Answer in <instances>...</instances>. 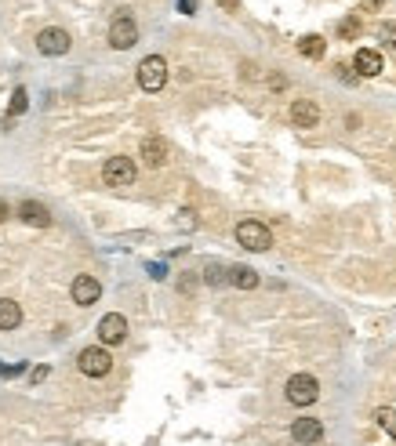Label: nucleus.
Returning a JSON list of instances; mask_svg holds the SVG:
<instances>
[{"mask_svg":"<svg viewBox=\"0 0 396 446\" xmlns=\"http://www.w3.org/2000/svg\"><path fill=\"white\" fill-rule=\"evenodd\" d=\"M37 51L40 55H66L69 51V33L66 29H44V33L37 37Z\"/></svg>","mask_w":396,"mask_h":446,"instance_id":"8","label":"nucleus"},{"mask_svg":"<svg viewBox=\"0 0 396 446\" xmlns=\"http://www.w3.org/2000/svg\"><path fill=\"white\" fill-rule=\"evenodd\" d=\"M229 283L240 286V291H255V286H258V273H255V268H247V265H233L229 268Z\"/></svg>","mask_w":396,"mask_h":446,"instance_id":"15","label":"nucleus"},{"mask_svg":"<svg viewBox=\"0 0 396 446\" xmlns=\"http://www.w3.org/2000/svg\"><path fill=\"white\" fill-rule=\"evenodd\" d=\"M47 377V366H37V370L33 374H29V381H33V385H40V381Z\"/></svg>","mask_w":396,"mask_h":446,"instance_id":"24","label":"nucleus"},{"mask_svg":"<svg viewBox=\"0 0 396 446\" xmlns=\"http://www.w3.org/2000/svg\"><path fill=\"white\" fill-rule=\"evenodd\" d=\"M360 8L363 11H378V8H382V0H360Z\"/></svg>","mask_w":396,"mask_h":446,"instance_id":"25","label":"nucleus"},{"mask_svg":"<svg viewBox=\"0 0 396 446\" xmlns=\"http://www.w3.org/2000/svg\"><path fill=\"white\" fill-rule=\"evenodd\" d=\"M76 366H81L88 377H106L113 370V356H109L106 348H84V352L76 356Z\"/></svg>","mask_w":396,"mask_h":446,"instance_id":"6","label":"nucleus"},{"mask_svg":"<svg viewBox=\"0 0 396 446\" xmlns=\"http://www.w3.org/2000/svg\"><path fill=\"white\" fill-rule=\"evenodd\" d=\"M124 338H128V320H124L120 312H109L99 320V341L102 345H120Z\"/></svg>","mask_w":396,"mask_h":446,"instance_id":"7","label":"nucleus"},{"mask_svg":"<svg viewBox=\"0 0 396 446\" xmlns=\"http://www.w3.org/2000/svg\"><path fill=\"white\" fill-rule=\"evenodd\" d=\"M298 51H302L306 58H324V37H316V33L302 37L298 40Z\"/></svg>","mask_w":396,"mask_h":446,"instance_id":"17","label":"nucleus"},{"mask_svg":"<svg viewBox=\"0 0 396 446\" xmlns=\"http://www.w3.org/2000/svg\"><path fill=\"white\" fill-rule=\"evenodd\" d=\"M335 69H338V76H342L345 84H356V76H360V73H353L349 66H335Z\"/></svg>","mask_w":396,"mask_h":446,"instance_id":"23","label":"nucleus"},{"mask_svg":"<svg viewBox=\"0 0 396 446\" xmlns=\"http://www.w3.org/2000/svg\"><path fill=\"white\" fill-rule=\"evenodd\" d=\"M4 218H8V203H4V200H0V221H4Z\"/></svg>","mask_w":396,"mask_h":446,"instance_id":"28","label":"nucleus"},{"mask_svg":"<svg viewBox=\"0 0 396 446\" xmlns=\"http://www.w3.org/2000/svg\"><path fill=\"white\" fill-rule=\"evenodd\" d=\"M26 105H29V94L19 87V91L11 94V117H22V113H26Z\"/></svg>","mask_w":396,"mask_h":446,"instance_id":"21","label":"nucleus"},{"mask_svg":"<svg viewBox=\"0 0 396 446\" xmlns=\"http://www.w3.org/2000/svg\"><path fill=\"white\" fill-rule=\"evenodd\" d=\"M102 298V283L94 276H76L73 280V301L76 305H94Z\"/></svg>","mask_w":396,"mask_h":446,"instance_id":"10","label":"nucleus"},{"mask_svg":"<svg viewBox=\"0 0 396 446\" xmlns=\"http://www.w3.org/2000/svg\"><path fill=\"white\" fill-rule=\"evenodd\" d=\"M204 280H208L211 286L229 283V276H226V268H222V265H208V268H204Z\"/></svg>","mask_w":396,"mask_h":446,"instance_id":"20","label":"nucleus"},{"mask_svg":"<svg viewBox=\"0 0 396 446\" xmlns=\"http://www.w3.org/2000/svg\"><path fill=\"white\" fill-rule=\"evenodd\" d=\"M109 44L117 47V51H128V47L138 44V26L128 11H120L113 22H109Z\"/></svg>","mask_w":396,"mask_h":446,"instance_id":"3","label":"nucleus"},{"mask_svg":"<svg viewBox=\"0 0 396 446\" xmlns=\"http://www.w3.org/2000/svg\"><path fill=\"white\" fill-rule=\"evenodd\" d=\"M236 243H240L244 250H269V243H273V236H269V229L262 225V221L247 218L236 225Z\"/></svg>","mask_w":396,"mask_h":446,"instance_id":"1","label":"nucleus"},{"mask_svg":"<svg viewBox=\"0 0 396 446\" xmlns=\"http://www.w3.org/2000/svg\"><path fill=\"white\" fill-rule=\"evenodd\" d=\"M338 37L342 40H356L360 37V19H356V15H349V19L338 22Z\"/></svg>","mask_w":396,"mask_h":446,"instance_id":"19","label":"nucleus"},{"mask_svg":"<svg viewBox=\"0 0 396 446\" xmlns=\"http://www.w3.org/2000/svg\"><path fill=\"white\" fill-rule=\"evenodd\" d=\"M164 84H167V62L160 55L142 58V66H138V87L142 91H160Z\"/></svg>","mask_w":396,"mask_h":446,"instance_id":"2","label":"nucleus"},{"mask_svg":"<svg viewBox=\"0 0 396 446\" xmlns=\"http://www.w3.org/2000/svg\"><path fill=\"white\" fill-rule=\"evenodd\" d=\"M378 40H382L386 47H396V22H382V26H378Z\"/></svg>","mask_w":396,"mask_h":446,"instance_id":"22","label":"nucleus"},{"mask_svg":"<svg viewBox=\"0 0 396 446\" xmlns=\"http://www.w3.org/2000/svg\"><path fill=\"white\" fill-rule=\"evenodd\" d=\"M102 178H106V185L124 189V185L135 182V164L128 160V156H109L106 167H102Z\"/></svg>","mask_w":396,"mask_h":446,"instance_id":"5","label":"nucleus"},{"mask_svg":"<svg viewBox=\"0 0 396 446\" xmlns=\"http://www.w3.org/2000/svg\"><path fill=\"white\" fill-rule=\"evenodd\" d=\"M218 4L226 8V11H236V8H240V0H218Z\"/></svg>","mask_w":396,"mask_h":446,"instance_id":"27","label":"nucleus"},{"mask_svg":"<svg viewBox=\"0 0 396 446\" xmlns=\"http://www.w3.org/2000/svg\"><path fill=\"white\" fill-rule=\"evenodd\" d=\"M179 8H182L185 15H193V8H197V0H179Z\"/></svg>","mask_w":396,"mask_h":446,"instance_id":"26","label":"nucleus"},{"mask_svg":"<svg viewBox=\"0 0 396 446\" xmlns=\"http://www.w3.org/2000/svg\"><path fill=\"white\" fill-rule=\"evenodd\" d=\"M19 214H22V221H26V225H40V229H47V225H51V214H47V207H44V203L26 200V203L19 207Z\"/></svg>","mask_w":396,"mask_h":446,"instance_id":"14","label":"nucleus"},{"mask_svg":"<svg viewBox=\"0 0 396 446\" xmlns=\"http://www.w3.org/2000/svg\"><path fill=\"white\" fill-rule=\"evenodd\" d=\"M291 123L295 127H316L320 123V105H316L313 98H298L291 105Z\"/></svg>","mask_w":396,"mask_h":446,"instance_id":"11","label":"nucleus"},{"mask_svg":"<svg viewBox=\"0 0 396 446\" xmlns=\"http://www.w3.org/2000/svg\"><path fill=\"white\" fill-rule=\"evenodd\" d=\"M291 439H295L298 446H313V443L324 439V424L316 421V418H298V421L291 424Z\"/></svg>","mask_w":396,"mask_h":446,"instance_id":"9","label":"nucleus"},{"mask_svg":"<svg viewBox=\"0 0 396 446\" xmlns=\"http://www.w3.org/2000/svg\"><path fill=\"white\" fill-rule=\"evenodd\" d=\"M142 160H146L149 167H160V164H167V141L164 138H146L142 141Z\"/></svg>","mask_w":396,"mask_h":446,"instance_id":"13","label":"nucleus"},{"mask_svg":"<svg viewBox=\"0 0 396 446\" xmlns=\"http://www.w3.org/2000/svg\"><path fill=\"white\" fill-rule=\"evenodd\" d=\"M316 395H320V385H316L313 374H295V377L288 381V400H291L295 406L316 403Z\"/></svg>","mask_w":396,"mask_h":446,"instance_id":"4","label":"nucleus"},{"mask_svg":"<svg viewBox=\"0 0 396 446\" xmlns=\"http://www.w3.org/2000/svg\"><path fill=\"white\" fill-rule=\"evenodd\" d=\"M353 66H356L360 76H378V73H382V55L371 51V47H360L356 58H353Z\"/></svg>","mask_w":396,"mask_h":446,"instance_id":"12","label":"nucleus"},{"mask_svg":"<svg viewBox=\"0 0 396 446\" xmlns=\"http://www.w3.org/2000/svg\"><path fill=\"white\" fill-rule=\"evenodd\" d=\"M22 323V309H19V301H0V330H15Z\"/></svg>","mask_w":396,"mask_h":446,"instance_id":"16","label":"nucleus"},{"mask_svg":"<svg viewBox=\"0 0 396 446\" xmlns=\"http://www.w3.org/2000/svg\"><path fill=\"white\" fill-rule=\"evenodd\" d=\"M374 421H378V428L389 436V439H396V410H389V406H382L374 413Z\"/></svg>","mask_w":396,"mask_h":446,"instance_id":"18","label":"nucleus"}]
</instances>
